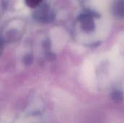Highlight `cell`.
<instances>
[{"label": "cell", "instance_id": "5b68a950", "mask_svg": "<svg viewBox=\"0 0 124 123\" xmlns=\"http://www.w3.org/2000/svg\"><path fill=\"white\" fill-rule=\"evenodd\" d=\"M1 51H2V46H1V43L0 42V55L1 54Z\"/></svg>", "mask_w": 124, "mask_h": 123}, {"label": "cell", "instance_id": "3957f363", "mask_svg": "<svg viewBox=\"0 0 124 123\" xmlns=\"http://www.w3.org/2000/svg\"><path fill=\"white\" fill-rule=\"evenodd\" d=\"M113 99L116 101H120L122 99V94L119 91H116L113 94Z\"/></svg>", "mask_w": 124, "mask_h": 123}, {"label": "cell", "instance_id": "7a4b0ae2", "mask_svg": "<svg viewBox=\"0 0 124 123\" xmlns=\"http://www.w3.org/2000/svg\"><path fill=\"white\" fill-rule=\"evenodd\" d=\"M113 13L118 18H124V0H117L113 4Z\"/></svg>", "mask_w": 124, "mask_h": 123}, {"label": "cell", "instance_id": "6da1fadb", "mask_svg": "<svg viewBox=\"0 0 124 123\" xmlns=\"http://www.w3.org/2000/svg\"><path fill=\"white\" fill-rule=\"evenodd\" d=\"M95 17H96V14L92 12L84 13L79 17V22L81 23V28L86 33H91L94 30Z\"/></svg>", "mask_w": 124, "mask_h": 123}, {"label": "cell", "instance_id": "277c9868", "mask_svg": "<svg viewBox=\"0 0 124 123\" xmlns=\"http://www.w3.org/2000/svg\"><path fill=\"white\" fill-rule=\"evenodd\" d=\"M41 0H27V2L28 4V5L31 6V7H36V5H38L39 4V2Z\"/></svg>", "mask_w": 124, "mask_h": 123}]
</instances>
